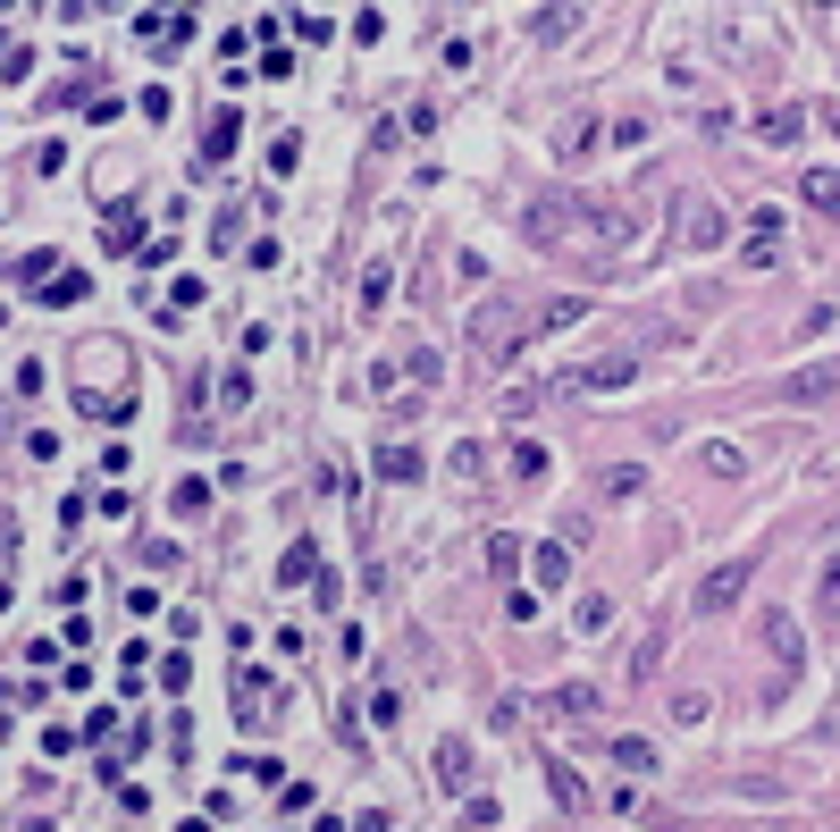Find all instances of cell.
Returning a JSON list of instances; mask_svg holds the SVG:
<instances>
[{
    "label": "cell",
    "mask_w": 840,
    "mask_h": 832,
    "mask_svg": "<svg viewBox=\"0 0 840 832\" xmlns=\"http://www.w3.org/2000/svg\"><path fill=\"white\" fill-rule=\"evenodd\" d=\"M42 303H85V294H93V278H85V269H60V278H42Z\"/></svg>",
    "instance_id": "5bb4252c"
},
{
    "label": "cell",
    "mask_w": 840,
    "mask_h": 832,
    "mask_svg": "<svg viewBox=\"0 0 840 832\" xmlns=\"http://www.w3.org/2000/svg\"><path fill=\"white\" fill-rule=\"evenodd\" d=\"M211 505V480H177V513H202Z\"/></svg>",
    "instance_id": "d6a6232c"
},
{
    "label": "cell",
    "mask_w": 840,
    "mask_h": 832,
    "mask_svg": "<svg viewBox=\"0 0 840 832\" xmlns=\"http://www.w3.org/2000/svg\"><path fill=\"white\" fill-rule=\"evenodd\" d=\"M581 320H588L581 294H555V303H538V328H581Z\"/></svg>",
    "instance_id": "ac0fdd59"
},
{
    "label": "cell",
    "mask_w": 840,
    "mask_h": 832,
    "mask_svg": "<svg viewBox=\"0 0 840 832\" xmlns=\"http://www.w3.org/2000/svg\"><path fill=\"white\" fill-rule=\"evenodd\" d=\"M487 564H496V572H513V564H521V539H513V530H496V539H487Z\"/></svg>",
    "instance_id": "4316f807"
},
{
    "label": "cell",
    "mask_w": 840,
    "mask_h": 832,
    "mask_svg": "<svg viewBox=\"0 0 840 832\" xmlns=\"http://www.w3.org/2000/svg\"><path fill=\"white\" fill-rule=\"evenodd\" d=\"M547 715H597V690L572 681V690H555V698H547Z\"/></svg>",
    "instance_id": "603a6c76"
},
{
    "label": "cell",
    "mask_w": 840,
    "mask_h": 832,
    "mask_svg": "<svg viewBox=\"0 0 840 832\" xmlns=\"http://www.w3.org/2000/svg\"><path fill=\"white\" fill-rule=\"evenodd\" d=\"M614 766L622 773H656V748H647V740H614Z\"/></svg>",
    "instance_id": "cb8c5ba5"
},
{
    "label": "cell",
    "mask_w": 840,
    "mask_h": 832,
    "mask_svg": "<svg viewBox=\"0 0 840 832\" xmlns=\"http://www.w3.org/2000/svg\"><path fill=\"white\" fill-rule=\"evenodd\" d=\"M101 9H118V0H101Z\"/></svg>",
    "instance_id": "d590c367"
},
{
    "label": "cell",
    "mask_w": 840,
    "mask_h": 832,
    "mask_svg": "<svg viewBox=\"0 0 840 832\" xmlns=\"http://www.w3.org/2000/svg\"><path fill=\"white\" fill-rule=\"evenodd\" d=\"M513 471L521 480H547V446L538 438H513Z\"/></svg>",
    "instance_id": "7402d4cb"
},
{
    "label": "cell",
    "mask_w": 840,
    "mask_h": 832,
    "mask_svg": "<svg viewBox=\"0 0 840 832\" xmlns=\"http://www.w3.org/2000/svg\"><path fill=\"white\" fill-rule=\"evenodd\" d=\"M799 193H807L824 219H840V177H832V168H807V186H799Z\"/></svg>",
    "instance_id": "9a60e30c"
},
{
    "label": "cell",
    "mask_w": 840,
    "mask_h": 832,
    "mask_svg": "<svg viewBox=\"0 0 840 832\" xmlns=\"http://www.w3.org/2000/svg\"><path fill=\"white\" fill-rule=\"evenodd\" d=\"M555 152H563V161H581V152H597V127H588V118H572V127L555 135Z\"/></svg>",
    "instance_id": "44dd1931"
},
{
    "label": "cell",
    "mask_w": 840,
    "mask_h": 832,
    "mask_svg": "<svg viewBox=\"0 0 840 832\" xmlns=\"http://www.w3.org/2000/svg\"><path fill=\"white\" fill-rule=\"evenodd\" d=\"M110 791H118V816H152V791L143 782H110Z\"/></svg>",
    "instance_id": "83f0119b"
},
{
    "label": "cell",
    "mask_w": 840,
    "mask_h": 832,
    "mask_svg": "<svg viewBox=\"0 0 840 832\" xmlns=\"http://www.w3.org/2000/svg\"><path fill=\"white\" fill-rule=\"evenodd\" d=\"M639 480H647L639 463H614V471H606V496H614V505H622V496H639Z\"/></svg>",
    "instance_id": "484cf974"
},
{
    "label": "cell",
    "mask_w": 840,
    "mask_h": 832,
    "mask_svg": "<svg viewBox=\"0 0 840 832\" xmlns=\"http://www.w3.org/2000/svg\"><path fill=\"white\" fill-rule=\"evenodd\" d=\"M832 135H840V110H832Z\"/></svg>",
    "instance_id": "e575fe53"
},
{
    "label": "cell",
    "mask_w": 840,
    "mask_h": 832,
    "mask_svg": "<svg viewBox=\"0 0 840 832\" xmlns=\"http://www.w3.org/2000/svg\"><path fill=\"white\" fill-rule=\"evenodd\" d=\"M547 782H555V799H563V816H588V791H581V773L563 766V757H547Z\"/></svg>",
    "instance_id": "7c38bea8"
},
{
    "label": "cell",
    "mask_w": 840,
    "mask_h": 832,
    "mask_svg": "<svg viewBox=\"0 0 840 832\" xmlns=\"http://www.w3.org/2000/svg\"><path fill=\"white\" fill-rule=\"evenodd\" d=\"M815 614H824V622H840V555L824 564V589H815Z\"/></svg>",
    "instance_id": "d4e9b609"
},
{
    "label": "cell",
    "mask_w": 840,
    "mask_h": 832,
    "mask_svg": "<svg viewBox=\"0 0 840 832\" xmlns=\"http://www.w3.org/2000/svg\"><path fill=\"white\" fill-rule=\"evenodd\" d=\"M311 572H320V546H311V539H294L287 555H278V580H287V589H303Z\"/></svg>",
    "instance_id": "8fae6325"
},
{
    "label": "cell",
    "mask_w": 840,
    "mask_h": 832,
    "mask_svg": "<svg viewBox=\"0 0 840 832\" xmlns=\"http://www.w3.org/2000/svg\"><path fill=\"white\" fill-rule=\"evenodd\" d=\"M781 404H840V353H832V362L790 370V379H781Z\"/></svg>",
    "instance_id": "5b68a950"
},
{
    "label": "cell",
    "mask_w": 840,
    "mask_h": 832,
    "mask_svg": "<svg viewBox=\"0 0 840 832\" xmlns=\"http://www.w3.org/2000/svg\"><path fill=\"white\" fill-rule=\"evenodd\" d=\"M437 773H446V782H471V748H454V740H446V748H437Z\"/></svg>",
    "instance_id": "f1b7e54d"
},
{
    "label": "cell",
    "mask_w": 840,
    "mask_h": 832,
    "mask_svg": "<svg viewBox=\"0 0 840 832\" xmlns=\"http://www.w3.org/2000/svg\"><path fill=\"white\" fill-rule=\"evenodd\" d=\"M236 135H244V118H236V110H219V118H211V135H202V161H227V152H236Z\"/></svg>",
    "instance_id": "4fadbf2b"
},
{
    "label": "cell",
    "mask_w": 840,
    "mask_h": 832,
    "mask_svg": "<svg viewBox=\"0 0 840 832\" xmlns=\"http://www.w3.org/2000/svg\"><path fill=\"white\" fill-rule=\"evenodd\" d=\"M76 748H85V732H60V723L42 732V757H76Z\"/></svg>",
    "instance_id": "1f68e13d"
},
{
    "label": "cell",
    "mask_w": 840,
    "mask_h": 832,
    "mask_svg": "<svg viewBox=\"0 0 840 832\" xmlns=\"http://www.w3.org/2000/svg\"><path fill=\"white\" fill-rule=\"evenodd\" d=\"M161 9H194V0H161Z\"/></svg>",
    "instance_id": "836d02e7"
},
{
    "label": "cell",
    "mask_w": 840,
    "mask_h": 832,
    "mask_svg": "<svg viewBox=\"0 0 840 832\" xmlns=\"http://www.w3.org/2000/svg\"><path fill=\"white\" fill-rule=\"evenodd\" d=\"M135 236H143L135 211H110V219H101V244H110V253H135Z\"/></svg>",
    "instance_id": "e0dca14e"
},
{
    "label": "cell",
    "mask_w": 840,
    "mask_h": 832,
    "mask_svg": "<svg viewBox=\"0 0 840 832\" xmlns=\"http://www.w3.org/2000/svg\"><path fill=\"white\" fill-rule=\"evenodd\" d=\"M723 211H714V202H689V211H680V244H689V253H707V244H723Z\"/></svg>",
    "instance_id": "8992f818"
},
{
    "label": "cell",
    "mask_w": 840,
    "mask_h": 832,
    "mask_svg": "<svg viewBox=\"0 0 840 832\" xmlns=\"http://www.w3.org/2000/svg\"><path fill=\"white\" fill-rule=\"evenodd\" d=\"M462 824H505V807H496V799H480V791H471V799H462Z\"/></svg>",
    "instance_id": "4dcf8cb0"
},
{
    "label": "cell",
    "mask_w": 840,
    "mask_h": 832,
    "mask_svg": "<svg viewBox=\"0 0 840 832\" xmlns=\"http://www.w3.org/2000/svg\"><path fill=\"white\" fill-rule=\"evenodd\" d=\"M631 379H639V353H597V362H572L563 379H547V395H614Z\"/></svg>",
    "instance_id": "3957f363"
},
{
    "label": "cell",
    "mask_w": 840,
    "mask_h": 832,
    "mask_svg": "<svg viewBox=\"0 0 840 832\" xmlns=\"http://www.w3.org/2000/svg\"><path fill=\"white\" fill-rule=\"evenodd\" d=\"M26 454L34 463H60V429H26Z\"/></svg>",
    "instance_id": "f546056e"
},
{
    "label": "cell",
    "mask_w": 840,
    "mask_h": 832,
    "mask_svg": "<svg viewBox=\"0 0 840 832\" xmlns=\"http://www.w3.org/2000/svg\"><path fill=\"white\" fill-rule=\"evenodd\" d=\"M756 135H765V143H799V135H807V110H799V101H774V110H756Z\"/></svg>",
    "instance_id": "52a82bcc"
},
{
    "label": "cell",
    "mask_w": 840,
    "mask_h": 832,
    "mask_svg": "<svg viewBox=\"0 0 840 832\" xmlns=\"http://www.w3.org/2000/svg\"><path fill=\"white\" fill-rule=\"evenodd\" d=\"M748 580H756V555H731V564H714L707 580H698V614H723L748 597Z\"/></svg>",
    "instance_id": "277c9868"
},
{
    "label": "cell",
    "mask_w": 840,
    "mask_h": 832,
    "mask_svg": "<svg viewBox=\"0 0 840 832\" xmlns=\"http://www.w3.org/2000/svg\"><path fill=\"white\" fill-rule=\"evenodd\" d=\"M379 480H387V488H412V480H420V454L404 446V438H395V446H379Z\"/></svg>",
    "instance_id": "9c48e42d"
},
{
    "label": "cell",
    "mask_w": 840,
    "mask_h": 832,
    "mask_svg": "<svg viewBox=\"0 0 840 832\" xmlns=\"http://www.w3.org/2000/svg\"><path fill=\"white\" fill-rule=\"evenodd\" d=\"M530 244H581V253H622L639 244V219L631 211H606V202H581V193H547L530 202Z\"/></svg>",
    "instance_id": "6da1fadb"
},
{
    "label": "cell",
    "mask_w": 840,
    "mask_h": 832,
    "mask_svg": "<svg viewBox=\"0 0 840 832\" xmlns=\"http://www.w3.org/2000/svg\"><path fill=\"white\" fill-rule=\"evenodd\" d=\"M530 337H538V312H521L513 294H496V303L471 312V353L480 362H513V345H530Z\"/></svg>",
    "instance_id": "7a4b0ae2"
},
{
    "label": "cell",
    "mask_w": 840,
    "mask_h": 832,
    "mask_svg": "<svg viewBox=\"0 0 840 832\" xmlns=\"http://www.w3.org/2000/svg\"><path fill=\"white\" fill-rule=\"evenodd\" d=\"M572 26H581V0H555V9H538V17H530V34H538V42H563Z\"/></svg>",
    "instance_id": "30bf717a"
},
{
    "label": "cell",
    "mask_w": 840,
    "mask_h": 832,
    "mask_svg": "<svg viewBox=\"0 0 840 832\" xmlns=\"http://www.w3.org/2000/svg\"><path fill=\"white\" fill-rule=\"evenodd\" d=\"M572 622H581V640H588V631H606V622H614V597H597V589H588L581 606H572Z\"/></svg>",
    "instance_id": "ffe728a7"
},
{
    "label": "cell",
    "mask_w": 840,
    "mask_h": 832,
    "mask_svg": "<svg viewBox=\"0 0 840 832\" xmlns=\"http://www.w3.org/2000/svg\"><path fill=\"white\" fill-rule=\"evenodd\" d=\"M765 640H774V656H781L790 672L807 665V640H799V622H790V614H765Z\"/></svg>",
    "instance_id": "ba28073f"
},
{
    "label": "cell",
    "mask_w": 840,
    "mask_h": 832,
    "mask_svg": "<svg viewBox=\"0 0 840 832\" xmlns=\"http://www.w3.org/2000/svg\"><path fill=\"white\" fill-rule=\"evenodd\" d=\"M538 580H547V589H563V580H572V546H563V539L538 546Z\"/></svg>",
    "instance_id": "d6986e66"
},
{
    "label": "cell",
    "mask_w": 840,
    "mask_h": 832,
    "mask_svg": "<svg viewBox=\"0 0 840 832\" xmlns=\"http://www.w3.org/2000/svg\"><path fill=\"white\" fill-rule=\"evenodd\" d=\"M538 404H547V387H505V395H496V413L513 420V429H521L530 413H538Z\"/></svg>",
    "instance_id": "2e32d148"
}]
</instances>
